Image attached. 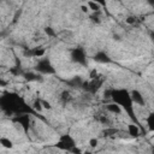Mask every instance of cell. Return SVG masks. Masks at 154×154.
<instances>
[{
  "label": "cell",
  "instance_id": "obj_1",
  "mask_svg": "<svg viewBox=\"0 0 154 154\" xmlns=\"http://www.w3.org/2000/svg\"><path fill=\"white\" fill-rule=\"evenodd\" d=\"M129 95H130V99H131V101H132L134 105H137V106H144L146 100H144L143 94H142L140 90L134 89V90H131V93H130Z\"/></svg>",
  "mask_w": 154,
  "mask_h": 154
},
{
  "label": "cell",
  "instance_id": "obj_2",
  "mask_svg": "<svg viewBox=\"0 0 154 154\" xmlns=\"http://www.w3.org/2000/svg\"><path fill=\"white\" fill-rule=\"evenodd\" d=\"M36 69H37V71H40V72H42V73H48V72H52V71H53L52 65H51V63L48 61V59L40 60Z\"/></svg>",
  "mask_w": 154,
  "mask_h": 154
},
{
  "label": "cell",
  "instance_id": "obj_3",
  "mask_svg": "<svg viewBox=\"0 0 154 154\" xmlns=\"http://www.w3.org/2000/svg\"><path fill=\"white\" fill-rule=\"evenodd\" d=\"M71 57L73 58L75 61L79 63V64H85V54L82 49H79V48L72 49V55Z\"/></svg>",
  "mask_w": 154,
  "mask_h": 154
},
{
  "label": "cell",
  "instance_id": "obj_4",
  "mask_svg": "<svg viewBox=\"0 0 154 154\" xmlns=\"http://www.w3.org/2000/svg\"><path fill=\"white\" fill-rule=\"evenodd\" d=\"M128 134L131 137H138L140 134H141V130H140V128H138L137 124L130 123V124H128Z\"/></svg>",
  "mask_w": 154,
  "mask_h": 154
},
{
  "label": "cell",
  "instance_id": "obj_5",
  "mask_svg": "<svg viewBox=\"0 0 154 154\" xmlns=\"http://www.w3.org/2000/svg\"><path fill=\"white\" fill-rule=\"evenodd\" d=\"M106 109H107V112L113 113V114H122V112H123L122 107H120L117 102H114V101H113L112 103L106 105Z\"/></svg>",
  "mask_w": 154,
  "mask_h": 154
},
{
  "label": "cell",
  "instance_id": "obj_6",
  "mask_svg": "<svg viewBox=\"0 0 154 154\" xmlns=\"http://www.w3.org/2000/svg\"><path fill=\"white\" fill-rule=\"evenodd\" d=\"M45 53H46V51H45V48H42V47H36V48H32V51H31V57H34V58H42L43 55H45Z\"/></svg>",
  "mask_w": 154,
  "mask_h": 154
},
{
  "label": "cell",
  "instance_id": "obj_7",
  "mask_svg": "<svg viewBox=\"0 0 154 154\" xmlns=\"http://www.w3.org/2000/svg\"><path fill=\"white\" fill-rule=\"evenodd\" d=\"M0 146L6 149H11L13 147V142L8 137H0Z\"/></svg>",
  "mask_w": 154,
  "mask_h": 154
},
{
  "label": "cell",
  "instance_id": "obj_8",
  "mask_svg": "<svg viewBox=\"0 0 154 154\" xmlns=\"http://www.w3.org/2000/svg\"><path fill=\"white\" fill-rule=\"evenodd\" d=\"M87 6H88V8H89V10H91V11H93V12H95V13H96V12H99V11H100V8H101V5H100V4L95 2V1H91V0H89V1H88V5H87Z\"/></svg>",
  "mask_w": 154,
  "mask_h": 154
},
{
  "label": "cell",
  "instance_id": "obj_9",
  "mask_svg": "<svg viewBox=\"0 0 154 154\" xmlns=\"http://www.w3.org/2000/svg\"><path fill=\"white\" fill-rule=\"evenodd\" d=\"M95 60L99 61V63H107L109 59H108V57H107V54L105 52H99L95 55Z\"/></svg>",
  "mask_w": 154,
  "mask_h": 154
},
{
  "label": "cell",
  "instance_id": "obj_10",
  "mask_svg": "<svg viewBox=\"0 0 154 154\" xmlns=\"http://www.w3.org/2000/svg\"><path fill=\"white\" fill-rule=\"evenodd\" d=\"M154 116H153V113H149L148 116H147V118H146V123H147V125L149 126V130L150 131H153L154 130V128H153V125H154Z\"/></svg>",
  "mask_w": 154,
  "mask_h": 154
},
{
  "label": "cell",
  "instance_id": "obj_11",
  "mask_svg": "<svg viewBox=\"0 0 154 154\" xmlns=\"http://www.w3.org/2000/svg\"><path fill=\"white\" fill-rule=\"evenodd\" d=\"M32 108L36 111V112H41L43 109L42 107V103H41V100L40 99H36L34 102H32Z\"/></svg>",
  "mask_w": 154,
  "mask_h": 154
},
{
  "label": "cell",
  "instance_id": "obj_12",
  "mask_svg": "<svg viewBox=\"0 0 154 154\" xmlns=\"http://www.w3.org/2000/svg\"><path fill=\"white\" fill-rule=\"evenodd\" d=\"M45 32H46V35H48V36H51V37L55 36V31H54V30H53V28H51V26L45 28Z\"/></svg>",
  "mask_w": 154,
  "mask_h": 154
},
{
  "label": "cell",
  "instance_id": "obj_13",
  "mask_svg": "<svg viewBox=\"0 0 154 154\" xmlns=\"http://www.w3.org/2000/svg\"><path fill=\"white\" fill-rule=\"evenodd\" d=\"M97 144H99V140H97V138H90V140H89V146H90L91 148L97 147Z\"/></svg>",
  "mask_w": 154,
  "mask_h": 154
},
{
  "label": "cell",
  "instance_id": "obj_14",
  "mask_svg": "<svg viewBox=\"0 0 154 154\" xmlns=\"http://www.w3.org/2000/svg\"><path fill=\"white\" fill-rule=\"evenodd\" d=\"M41 103H42V107H43L45 109H51V108H52L51 103H49V102H47L46 100H41Z\"/></svg>",
  "mask_w": 154,
  "mask_h": 154
},
{
  "label": "cell",
  "instance_id": "obj_15",
  "mask_svg": "<svg viewBox=\"0 0 154 154\" xmlns=\"http://www.w3.org/2000/svg\"><path fill=\"white\" fill-rule=\"evenodd\" d=\"M135 22H136V18L135 17H132V16H130V17H128L126 19H125V23H128V24H135Z\"/></svg>",
  "mask_w": 154,
  "mask_h": 154
},
{
  "label": "cell",
  "instance_id": "obj_16",
  "mask_svg": "<svg viewBox=\"0 0 154 154\" xmlns=\"http://www.w3.org/2000/svg\"><path fill=\"white\" fill-rule=\"evenodd\" d=\"M81 10H82L83 13H88L89 12V8H88L87 5H81Z\"/></svg>",
  "mask_w": 154,
  "mask_h": 154
},
{
  "label": "cell",
  "instance_id": "obj_17",
  "mask_svg": "<svg viewBox=\"0 0 154 154\" xmlns=\"http://www.w3.org/2000/svg\"><path fill=\"white\" fill-rule=\"evenodd\" d=\"M91 1H95V2H97V4H100L101 6H103L106 2H105V0H91Z\"/></svg>",
  "mask_w": 154,
  "mask_h": 154
},
{
  "label": "cell",
  "instance_id": "obj_18",
  "mask_svg": "<svg viewBox=\"0 0 154 154\" xmlns=\"http://www.w3.org/2000/svg\"><path fill=\"white\" fill-rule=\"evenodd\" d=\"M0 85H5V82H4L1 78H0Z\"/></svg>",
  "mask_w": 154,
  "mask_h": 154
}]
</instances>
